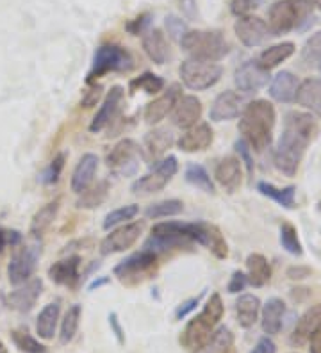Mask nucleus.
Masks as SVG:
<instances>
[{"instance_id": "nucleus-21", "label": "nucleus", "mask_w": 321, "mask_h": 353, "mask_svg": "<svg viewBox=\"0 0 321 353\" xmlns=\"http://www.w3.org/2000/svg\"><path fill=\"white\" fill-rule=\"evenodd\" d=\"M321 325V303H316L311 309H307L304 314L300 316V319L296 321L295 330H293L291 337H289V343L295 348H302L304 345L309 343V337L313 336V332L316 330Z\"/></svg>"}, {"instance_id": "nucleus-31", "label": "nucleus", "mask_w": 321, "mask_h": 353, "mask_svg": "<svg viewBox=\"0 0 321 353\" xmlns=\"http://www.w3.org/2000/svg\"><path fill=\"white\" fill-rule=\"evenodd\" d=\"M59 203H61L59 199L52 200V202L45 203V205H43L41 209H39V211L32 216L29 232H30V236L35 237V239H41L43 234L47 232L48 228H50V225L54 223V220H56V216H57V211H59Z\"/></svg>"}, {"instance_id": "nucleus-62", "label": "nucleus", "mask_w": 321, "mask_h": 353, "mask_svg": "<svg viewBox=\"0 0 321 353\" xmlns=\"http://www.w3.org/2000/svg\"><path fill=\"white\" fill-rule=\"evenodd\" d=\"M311 4L316 6V8L321 9V0H311Z\"/></svg>"}, {"instance_id": "nucleus-61", "label": "nucleus", "mask_w": 321, "mask_h": 353, "mask_svg": "<svg viewBox=\"0 0 321 353\" xmlns=\"http://www.w3.org/2000/svg\"><path fill=\"white\" fill-rule=\"evenodd\" d=\"M0 353H8V348H6L2 341H0Z\"/></svg>"}, {"instance_id": "nucleus-13", "label": "nucleus", "mask_w": 321, "mask_h": 353, "mask_svg": "<svg viewBox=\"0 0 321 353\" xmlns=\"http://www.w3.org/2000/svg\"><path fill=\"white\" fill-rule=\"evenodd\" d=\"M270 70L262 68L257 61H246L240 68L235 70L234 82L235 88L246 95L250 93H257L259 90H262L264 86H268L270 82Z\"/></svg>"}, {"instance_id": "nucleus-64", "label": "nucleus", "mask_w": 321, "mask_h": 353, "mask_svg": "<svg viewBox=\"0 0 321 353\" xmlns=\"http://www.w3.org/2000/svg\"><path fill=\"white\" fill-rule=\"evenodd\" d=\"M320 70H321V66H320Z\"/></svg>"}, {"instance_id": "nucleus-22", "label": "nucleus", "mask_w": 321, "mask_h": 353, "mask_svg": "<svg viewBox=\"0 0 321 353\" xmlns=\"http://www.w3.org/2000/svg\"><path fill=\"white\" fill-rule=\"evenodd\" d=\"M211 143H213V129L209 123H197L177 139V147L182 152L195 154L209 148Z\"/></svg>"}, {"instance_id": "nucleus-35", "label": "nucleus", "mask_w": 321, "mask_h": 353, "mask_svg": "<svg viewBox=\"0 0 321 353\" xmlns=\"http://www.w3.org/2000/svg\"><path fill=\"white\" fill-rule=\"evenodd\" d=\"M175 143L173 139V134L168 129H154L150 130L148 134L143 139V145H145L146 152H148L150 157H161L168 148H171V145Z\"/></svg>"}, {"instance_id": "nucleus-30", "label": "nucleus", "mask_w": 321, "mask_h": 353, "mask_svg": "<svg viewBox=\"0 0 321 353\" xmlns=\"http://www.w3.org/2000/svg\"><path fill=\"white\" fill-rule=\"evenodd\" d=\"M59 314H61V303L52 302L41 309V312L36 318V334L41 339H54L56 336V328L59 323Z\"/></svg>"}, {"instance_id": "nucleus-4", "label": "nucleus", "mask_w": 321, "mask_h": 353, "mask_svg": "<svg viewBox=\"0 0 321 353\" xmlns=\"http://www.w3.org/2000/svg\"><path fill=\"white\" fill-rule=\"evenodd\" d=\"M223 312H225V307H223L222 296L218 293H213L209 300L206 302V305H204V309L200 310V314L195 316L186 325L184 332H182V337H180V343L188 350L197 352L209 339L214 327L223 318Z\"/></svg>"}, {"instance_id": "nucleus-55", "label": "nucleus", "mask_w": 321, "mask_h": 353, "mask_svg": "<svg viewBox=\"0 0 321 353\" xmlns=\"http://www.w3.org/2000/svg\"><path fill=\"white\" fill-rule=\"evenodd\" d=\"M313 275V270L307 266H291L287 270V276L291 280H302Z\"/></svg>"}, {"instance_id": "nucleus-50", "label": "nucleus", "mask_w": 321, "mask_h": 353, "mask_svg": "<svg viewBox=\"0 0 321 353\" xmlns=\"http://www.w3.org/2000/svg\"><path fill=\"white\" fill-rule=\"evenodd\" d=\"M166 29H168V34L171 36L173 39H180L182 36L188 32V29H186V23L180 20L179 17H173V14H170V17H166Z\"/></svg>"}, {"instance_id": "nucleus-10", "label": "nucleus", "mask_w": 321, "mask_h": 353, "mask_svg": "<svg viewBox=\"0 0 321 353\" xmlns=\"http://www.w3.org/2000/svg\"><path fill=\"white\" fill-rule=\"evenodd\" d=\"M39 255H41V245L38 243V239H35V243H30V245L20 246L13 254L8 266L9 282L13 285H21L30 280V276L35 275L36 266H38Z\"/></svg>"}, {"instance_id": "nucleus-17", "label": "nucleus", "mask_w": 321, "mask_h": 353, "mask_svg": "<svg viewBox=\"0 0 321 353\" xmlns=\"http://www.w3.org/2000/svg\"><path fill=\"white\" fill-rule=\"evenodd\" d=\"M43 293V280L41 279H30L26 284L18 285V289L11 291L6 296V303L9 309L17 310V312H29L36 305L38 298Z\"/></svg>"}, {"instance_id": "nucleus-47", "label": "nucleus", "mask_w": 321, "mask_h": 353, "mask_svg": "<svg viewBox=\"0 0 321 353\" xmlns=\"http://www.w3.org/2000/svg\"><path fill=\"white\" fill-rule=\"evenodd\" d=\"M235 152L240 154V161L244 163L246 170H249V175L253 176V172H255V166H253V157H252V148L243 138L235 141Z\"/></svg>"}, {"instance_id": "nucleus-16", "label": "nucleus", "mask_w": 321, "mask_h": 353, "mask_svg": "<svg viewBox=\"0 0 321 353\" xmlns=\"http://www.w3.org/2000/svg\"><path fill=\"white\" fill-rule=\"evenodd\" d=\"M244 97L235 93V91H223L220 93L216 99H214L213 105H211L209 118L213 121H228L235 120L237 117H241L244 111Z\"/></svg>"}, {"instance_id": "nucleus-34", "label": "nucleus", "mask_w": 321, "mask_h": 353, "mask_svg": "<svg viewBox=\"0 0 321 353\" xmlns=\"http://www.w3.org/2000/svg\"><path fill=\"white\" fill-rule=\"evenodd\" d=\"M232 346H234V334L231 332V328L220 327L195 353H228Z\"/></svg>"}, {"instance_id": "nucleus-58", "label": "nucleus", "mask_w": 321, "mask_h": 353, "mask_svg": "<svg viewBox=\"0 0 321 353\" xmlns=\"http://www.w3.org/2000/svg\"><path fill=\"white\" fill-rule=\"evenodd\" d=\"M180 8H182V11H184V14L188 18L195 17V11H197L195 0H180Z\"/></svg>"}, {"instance_id": "nucleus-1", "label": "nucleus", "mask_w": 321, "mask_h": 353, "mask_svg": "<svg viewBox=\"0 0 321 353\" xmlns=\"http://www.w3.org/2000/svg\"><path fill=\"white\" fill-rule=\"evenodd\" d=\"M320 134V125L309 112L291 111L284 120L282 136L273 150V163L278 172L295 176L304 159L305 150Z\"/></svg>"}, {"instance_id": "nucleus-33", "label": "nucleus", "mask_w": 321, "mask_h": 353, "mask_svg": "<svg viewBox=\"0 0 321 353\" xmlns=\"http://www.w3.org/2000/svg\"><path fill=\"white\" fill-rule=\"evenodd\" d=\"M295 54V43L286 41V43H278L273 47H268L261 52V56L257 57V63L264 70H271L278 66L282 61L289 59Z\"/></svg>"}, {"instance_id": "nucleus-29", "label": "nucleus", "mask_w": 321, "mask_h": 353, "mask_svg": "<svg viewBox=\"0 0 321 353\" xmlns=\"http://www.w3.org/2000/svg\"><path fill=\"white\" fill-rule=\"evenodd\" d=\"M261 300L255 294H241L235 302V316L241 328H252L259 319Z\"/></svg>"}, {"instance_id": "nucleus-5", "label": "nucleus", "mask_w": 321, "mask_h": 353, "mask_svg": "<svg viewBox=\"0 0 321 353\" xmlns=\"http://www.w3.org/2000/svg\"><path fill=\"white\" fill-rule=\"evenodd\" d=\"M180 47L189 59L216 63L231 52L228 41L220 30H188L180 38Z\"/></svg>"}, {"instance_id": "nucleus-27", "label": "nucleus", "mask_w": 321, "mask_h": 353, "mask_svg": "<svg viewBox=\"0 0 321 353\" xmlns=\"http://www.w3.org/2000/svg\"><path fill=\"white\" fill-rule=\"evenodd\" d=\"M296 103L321 118V81L320 79H305L296 90Z\"/></svg>"}, {"instance_id": "nucleus-52", "label": "nucleus", "mask_w": 321, "mask_h": 353, "mask_svg": "<svg viewBox=\"0 0 321 353\" xmlns=\"http://www.w3.org/2000/svg\"><path fill=\"white\" fill-rule=\"evenodd\" d=\"M246 285H249V279H246V275H244L241 270H237V272L232 273L231 282H228V285H227V291L231 294H237L240 291H243Z\"/></svg>"}, {"instance_id": "nucleus-2", "label": "nucleus", "mask_w": 321, "mask_h": 353, "mask_svg": "<svg viewBox=\"0 0 321 353\" xmlns=\"http://www.w3.org/2000/svg\"><path fill=\"white\" fill-rule=\"evenodd\" d=\"M275 120V108L268 100H253L244 108L240 120V132L243 134V139L249 143L250 148L262 152L270 147Z\"/></svg>"}, {"instance_id": "nucleus-12", "label": "nucleus", "mask_w": 321, "mask_h": 353, "mask_svg": "<svg viewBox=\"0 0 321 353\" xmlns=\"http://www.w3.org/2000/svg\"><path fill=\"white\" fill-rule=\"evenodd\" d=\"M143 228H145V221H130V223L113 228L100 243V254L113 255L128 250L130 246L136 245V241L143 234Z\"/></svg>"}, {"instance_id": "nucleus-48", "label": "nucleus", "mask_w": 321, "mask_h": 353, "mask_svg": "<svg viewBox=\"0 0 321 353\" xmlns=\"http://www.w3.org/2000/svg\"><path fill=\"white\" fill-rule=\"evenodd\" d=\"M150 18H152V14H150V13L139 14V17H137V18H134V20H130V22L125 23V29H127L128 32H130V34H133V36L145 34L146 30H148Z\"/></svg>"}, {"instance_id": "nucleus-45", "label": "nucleus", "mask_w": 321, "mask_h": 353, "mask_svg": "<svg viewBox=\"0 0 321 353\" xmlns=\"http://www.w3.org/2000/svg\"><path fill=\"white\" fill-rule=\"evenodd\" d=\"M163 77H159V75L152 74V72H145L137 79L130 81V90H143L145 93H150V95H155L159 91H163Z\"/></svg>"}, {"instance_id": "nucleus-57", "label": "nucleus", "mask_w": 321, "mask_h": 353, "mask_svg": "<svg viewBox=\"0 0 321 353\" xmlns=\"http://www.w3.org/2000/svg\"><path fill=\"white\" fill-rule=\"evenodd\" d=\"M309 352L321 353V325L313 332V336L309 337Z\"/></svg>"}, {"instance_id": "nucleus-39", "label": "nucleus", "mask_w": 321, "mask_h": 353, "mask_svg": "<svg viewBox=\"0 0 321 353\" xmlns=\"http://www.w3.org/2000/svg\"><path fill=\"white\" fill-rule=\"evenodd\" d=\"M182 211H184V203L177 199H171L148 205L146 207L145 216L148 220H161V218H170V216L182 214Z\"/></svg>"}, {"instance_id": "nucleus-63", "label": "nucleus", "mask_w": 321, "mask_h": 353, "mask_svg": "<svg viewBox=\"0 0 321 353\" xmlns=\"http://www.w3.org/2000/svg\"><path fill=\"white\" fill-rule=\"evenodd\" d=\"M320 211H321V203H320Z\"/></svg>"}, {"instance_id": "nucleus-18", "label": "nucleus", "mask_w": 321, "mask_h": 353, "mask_svg": "<svg viewBox=\"0 0 321 353\" xmlns=\"http://www.w3.org/2000/svg\"><path fill=\"white\" fill-rule=\"evenodd\" d=\"M202 117V102L195 95H184L171 109V123L179 129H191Z\"/></svg>"}, {"instance_id": "nucleus-15", "label": "nucleus", "mask_w": 321, "mask_h": 353, "mask_svg": "<svg viewBox=\"0 0 321 353\" xmlns=\"http://www.w3.org/2000/svg\"><path fill=\"white\" fill-rule=\"evenodd\" d=\"M234 32L244 47H259L271 36L268 23L259 17L237 18L234 23Z\"/></svg>"}, {"instance_id": "nucleus-54", "label": "nucleus", "mask_w": 321, "mask_h": 353, "mask_svg": "<svg viewBox=\"0 0 321 353\" xmlns=\"http://www.w3.org/2000/svg\"><path fill=\"white\" fill-rule=\"evenodd\" d=\"M250 353H277V345L268 336L261 337Z\"/></svg>"}, {"instance_id": "nucleus-41", "label": "nucleus", "mask_w": 321, "mask_h": 353, "mask_svg": "<svg viewBox=\"0 0 321 353\" xmlns=\"http://www.w3.org/2000/svg\"><path fill=\"white\" fill-rule=\"evenodd\" d=\"M11 339H13L14 346L23 353H48L47 346L41 345L38 339H35V337L30 336L27 330H23V328L11 330Z\"/></svg>"}, {"instance_id": "nucleus-36", "label": "nucleus", "mask_w": 321, "mask_h": 353, "mask_svg": "<svg viewBox=\"0 0 321 353\" xmlns=\"http://www.w3.org/2000/svg\"><path fill=\"white\" fill-rule=\"evenodd\" d=\"M257 191L261 194H264V196H268V199H271L273 202H277L278 205L286 207V209H293V207H295V185L277 188V185L270 184V182H259V184H257Z\"/></svg>"}, {"instance_id": "nucleus-59", "label": "nucleus", "mask_w": 321, "mask_h": 353, "mask_svg": "<svg viewBox=\"0 0 321 353\" xmlns=\"http://www.w3.org/2000/svg\"><path fill=\"white\" fill-rule=\"evenodd\" d=\"M106 284H109V279H107V276H102V279H95L93 282L88 285V289H90V291H93V289H99Z\"/></svg>"}, {"instance_id": "nucleus-32", "label": "nucleus", "mask_w": 321, "mask_h": 353, "mask_svg": "<svg viewBox=\"0 0 321 353\" xmlns=\"http://www.w3.org/2000/svg\"><path fill=\"white\" fill-rule=\"evenodd\" d=\"M246 270H249V284L253 288H262L271 280V266L268 259L261 254H250L246 257Z\"/></svg>"}, {"instance_id": "nucleus-25", "label": "nucleus", "mask_w": 321, "mask_h": 353, "mask_svg": "<svg viewBox=\"0 0 321 353\" xmlns=\"http://www.w3.org/2000/svg\"><path fill=\"white\" fill-rule=\"evenodd\" d=\"M214 179L218 181L223 190H227L228 193H234L241 184V161L237 157H225L216 164L214 170Z\"/></svg>"}, {"instance_id": "nucleus-9", "label": "nucleus", "mask_w": 321, "mask_h": 353, "mask_svg": "<svg viewBox=\"0 0 321 353\" xmlns=\"http://www.w3.org/2000/svg\"><path fill=\"white\" fill-rule=\"evenodd\" d=\"M177 172H179V161H177L175 155H168V157H164V159L155 164V168L152 172L134 181L130 190H133L134 194L157 193V191L166 188L168 182L175 176Z\"/></svg>"}, {"instance_id": "nucleus-14", "label": "nucleus", "mask_w": 321, "mask_h": 353, "mask_svg": "<svg viewBox=\"0 0 321 353\" xmlns=\"http://www.w3.org/2000/svg\"><path fill=\"white\" fill-rule=\"evenodd\" d=\"M125 90L121 86H113L111 90L107 91L106 99H104L102 105L97 111L95 118L90 123V132L99 134L102 132L106 127H109L115 121V118L118 117V112L121 109V102H124Z\"/></svg>"}, {"instance_id": "nucleus-8", "label": "nucleus", "mask_w": 321, "mask_h": 353, "mask_svg": "<svg viewBox=\"0 0 321 353\" xmlns=\"http://www.w3.org/2000/svg\"><path fill=\"white\" fill-rule=\"evenodd\" d=\"M142 148L134 139H121L107 154V168L116 176H133L139 170Z\"/></svg>"}, {"instance_id": "nucleus-42", "label": "nucleus", "mask_w": 321, "mask_h": 353, "mask_svg": "<svg viewBox=\"0 0 321 353\" xmlns=\"http://www.w3.org/2000/svg\"><path fill=\"white\" fill-rule=\"evenodd\" d=\"M302 63L307 68H320L321 66V30L305 41L304 48H302Z\"/></svg>"}, {"instance_id": "nucleus-6", "label": "nucleus", "mask_w": 321, "mask_h": 353, "mask_svg": "<svg viewBox=\"0 0 321 353\" xmlns=\"http://www.w3.org/2000/svg\"><path fill=\"white\" fill-rule=\"evenodd\" d=\"M134 68V57L130 56V52L125 50L124 47L115 43H106L100 45L95 50L93 56V65H91L90 74L86 82L91 84L99 77L111 74V72H128Z\"/></svg>"}, {"instance_id": "nucleus-43", "label": "nucleus", "mask_w": 321, "mask_h": 353, "mask_svg": "<svg viewBox=\"0 0 321 353\" xmlns=\"http://www.w3.org/2000/svg\"><path fill=\"white\" fill-rule=\"evenodd\" d=\"M137 214H139V205H136V203L118 207V209H115V211H111L106 216L104 228H106V230H111V228L118 227V225L127 223L128 220H134Z\"/></svg>"}, {"instance_id": "nucleus-11", "label": "nucleus", "mask_w": 321, "mask_h": 353, "mask_svg": "<svg viewBox=\"0 0 321 353\" xmlns=\"http://www.w3.org/2000/svg\"><path fill=\"white\" fill-rule=\"evenodd\" d=\"M155 264H157V255L152 254V252L142 250L121 261L120 264H116L113 273L120 282L136 284V282H139V280H143L154 272Z\"/></svg>"}, {"instance_id": "nucleus-53", "label": "nucleus", "mask_w": 321, "mask_h": 353, "mask_svg": "<svg viewBox=\"0 0 321 353\" xmlns=\"http://www.w3.org/2000/svg\"><path fill=\"white\" fill-rule=\"evenodd\" d=\"M202 296H204V293L198 294V296H195V298H189V300H186L184 303H180L175 310V318L184 319L189 312H193V310L197 309L198 303H200V300H202Z\"/></svg>"}, {"instance_id": "nucleus-46", "label": "nucleus", "mask_w": 321, "mask_h": 353, "mask_svg": "<svg viewBox=\"0 0 321 353\" xmlns=\"http://www.w3.org/2000/svg\"><path fill=\"white\" fill-rule=\"evenodd\" d=\"M64 161H66V155H64V154L56 155V157H54V159L50 161V164H48L47 168H45V172L41 173V182H43V184H45V185L57 184L61 173H63Z\"/></svg>"}, {"instance_id": "nucleus-3", "label": "nucleus", "mask_w": 321, "mask_h": 353, "mask_svg": "<svg viewBox=\"0 0 321 353\" xmlns=\"http://www.w3.org/2000/svg\"><path fill=\"white\" fill-rule=\"evenodd\" d=\"M311 0H277L268 11L271 36H282L291 30L304 29L314 20Z\"/></svg>"}, {"instance_id": "nucleus-38", "label": "nucleus", "mask_w": 321, "mask_h": 353, "mask_svg": "<svg viewBox=\"0 0 321 353\" xmlns=\"http://www.w3.org/2000/svg\"><path fill=\"white\" fill-rule=\"evenodd\" d=\"M81 316H82V307L79 305V303L68 307L63 321H61V334H59L61 345H68L70 341H73V337H75V334H77L79 330Z\"/></svg>"}, {"instance_id": "nucleus-7", "label": "nucleus", "mask_w": 321, "mask_h": 353, "mask_svg": "<svg viewBox=\"0 0 321 353\" xmlns=\"http://www.w3.org/2000/svg\"><path fill=\"white\" fill-rule=\"evenodd\" d=\"M179 75L182 84L193 91H204L216 86L223 75V68L218 63H207V61L186 59L179 68Z\"/></svg>"}, {"instance_id": "nucleus-40", "label": "nucleus", "mask_w": 321, "mask_h": 353, "mask_svg": "<svg viewBox=\"0 0 321 353\" xmlns=\"http://www.w3.org/2000/svg\"><path fill=\"white\" fill-rule=\"evenodd\" d=\"M186 181L189 182L191 185H195V188H198V190H202L204 193H209L213 194L214 193V184L213 181H211V175L207 173V170L202 166V164H188V168H186Z\"/></svg>"}, {"instance_id": "nucleus-60", "label": "nucleus", "mask_w": 321, "mask_h": 353, "mask_svg": "<svg viewBox=\"0 0 321 353\" xmlns=\"http://www.w3.org/2000/svg\"><path fill=\"white\" fill-rule=\"evenodd\" d=\"M6 245H8V232H6L4 228L0 227V254L4 252Z\"/></svg>"}, {"instance_id": "nucleus-56", "label": "nucleus", "mask_w": 321, "mask_h": 353, "mask_svg": "<svg viewBox=\"0 0 321 353\" xmlns=\"http://www.w3.org/2000/svg\"><path fill=\"white\" fill-rule=\"evenodd\" d=\"M109 325H111V330L115 332V336H116V339H118V343H120V345H124L125 343L124 328H121L120 321H118V316H116L115 312H111V314H109Z\"/></svg>"}, {"instance_id": "nucleus-28", "label": "nucleus", "mask_w": 321, "mask_h": 353, "mask_svg": "<svg viewBox=\"0 0 321 353\" xmlns=\"http://www.w3.org/2000/svg\"><path fill=\"white\" fill-rule=\"evenodd\" d=\"M262 330L268 336H275L282 330V319L286 314V303L280 298H270L262 307Z\"/></svg>"}, {"instance_id": "nucleus-26", "label": "nucleus", "mask_w": 321, "mask_h": 353, "mask_svg": "<svg viewBox=\"0 0 321 353\" xmlns=\"http://www.w3.org/2000/svg\"><path fill=\"white\" fill-rule=\"evenodd\" d=\"M298 86V77H296L295 74H291V72H286V70H284V72H278L273 77V81H271L270 97L280 103L295 102Z\"/></svg>"}, {"instance_id": "nucleus-19", "label": "nucleus", "mask_w": 321, "mask_h": 353, "mask_svg": "<svg viewBox=\"0 0 321 353\" xmlns=\"http://www.w3.org/2000/svg\"><path fill=\"white\" fill-rule=\"evenodd\" d=\"M180 88L177 84L170 86V90H166L161 97H157L155 100L148 103L145 108V112H143V118L148 125H155L161 120L168 117L173 109V105L177 103V100L180 99Z\"/></svg>"}, {"instance_id": "nucleus-49", "label": "nucleus", "mask_w": 321, "mask_h": 353, "mask_svg": "<svg viewBox=\"0 0 321 353\" xmlns=\"http://www.w3.org/2000/svg\"><path fill=\"white\" fill-rule=\"evenodd\" d=\"M231 13L237 18L250 17L253 9L257 8V0H231Z\"/></svg>"}, {"instance_id": "nucleus-37", "label": "nucleus", "mask_w": 321, "mask_h": 353, "mask_svg": "<svg viewBox=\"0 0 321 353\" xmlns=\"http://www.w3.org/2000/svg\"><path fill=\"white\" fill-rule=\"evenodd\" d=\"M107 191H109V184L107 181H100L97 184H91L88 190L82 191L77 199L79 209H97L102 205L107 199Z\"/></svg>"}, {"instance_id": "nucleus-24", "label": "nucleus", "mask_w": 321, "mask_h": 353, "mask_svg": "<svg viewBox=\"0 0 321 353\" xmlns=\"http://www.w3.org/2000/svg\"><path fill=\"white\" fill-rule=\"evenodd\" d=\"M99 170V157L95 154H84L79 159L77 166L72 173V191L81 194L82 191L88 190L93 184L95 173Z\"/></svg>"}, {"instance_id": "nucleus-44", "label": "nucleus", "mask_w": 321, "mask_h": 353, "mask_svg": "<svg viewBox=\"0 0 321 353\" xmlns=\"http://www.w3.org/2000/svg\"><path fill=\"white\" fill-rule=\"evenodd\" d=\"M280 245L286 252H289L291 255H300L304 254V248H302V243L298 239V232H296V227L291 223H282L280 227Z\"/></svg>"}, {"instance_id": "nucleus-23", "label": "nucleus", "mask_w": 321, "mask_h": 353, "mask_svg": "<svg viewBox=\"0 0 321 353\" xmlns=\"http://www.w3.org/2000/svg\"><path fill=\"white\" fill-rule=\"evenodd\" d=\"M143 50L155 65H164L170 59V45L161 29H148L142 38Z\"/></svg>"}, {"instance_id": "nucleus-20", "label": "nucleus", "mask_w": 321, "mask_h": 353, "mask_svg": "<svg viewBox=\"0 0 321 353\" xmlns=\"http://www.w3.org/2000/svg\"><path fill=\"white\" fill-rule=\"evenodd\" d=\"M81 257L79 255H70L66 259H61L57 263L48 268V276L54 284L66 285V288H75L81 280Z\"/></svg>"}, {"instance_id": "nucleus-51", "label": "nucleus", "mask_w": 321, "mask_h": 353, "mask_svg": "<svg viewBox=\"0 0 321 353\" xmlns=\"http://www.w3.org/2000/svg\"><path fill=\"white\" fill-rule=\"evenodd\" d=\"M102 99V86L100 84H93L88 91H84V95H82L81 105L82 108H93L97 105V102Z\"/></svg>"}]
</instances>
